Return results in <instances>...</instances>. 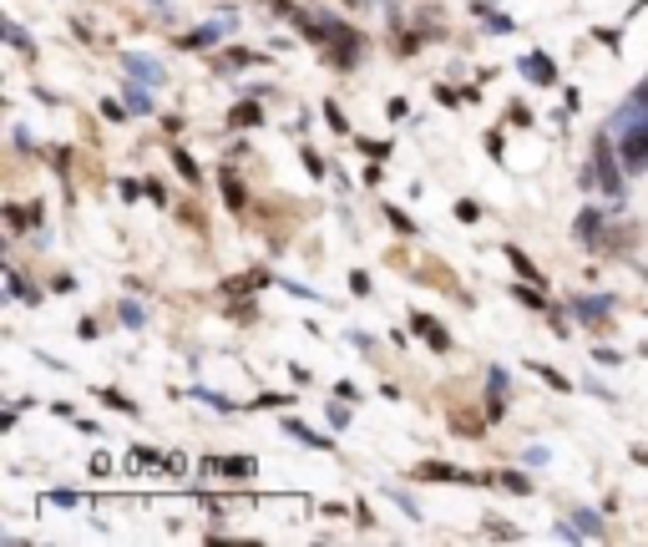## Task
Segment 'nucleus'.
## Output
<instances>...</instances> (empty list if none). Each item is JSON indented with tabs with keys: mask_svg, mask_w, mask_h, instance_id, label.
<instances>
[{
	"mask_svg": "<svg viewBox=\"0 0 648 547\" xmlns=\"http://www.w3.org/2000/svg\"><path fill=\"white\" fill-rule=\"evenodd\" d=\"M618 153H623V167H628V173H643V167H648V122H643V117L628 122Z\"/></svg>",
	"mask_w": 648,
	"mask_h": 547,
	"instance_id": "1",
	"label": "nucleus"
},
{
	"mask_svg": "<svg viewBox=\"0 0 648 547\" xmlns=\"http://www.w3.org/2000/svg\"><path fill=\"white\" fill-rule=\"evenodd\" d=\"M597 183H603V193H613V198L623 193V178H618V163H613L608 132H597Z\"/></svg>",
	"mask_w": 648,
	"mask_h": 547,
	"instance_id": "2",
	"label": "nucleus"
},
{
	"mask_svg": "<svg viewBox=\"0 0 648 547\" xmlns=\"http://www.w3.org/2000/svg\"><path fill=\"white\" fill-rule=\"evenodd\" d=\"M122 66H127V71H132L137 81H163V66H157L153 56H137V52H127V56H122Z\"/></svg>",
	"mask_w": 648,
	"mask_h": 547,
	"instance_id": "3",
	"label": "nucleus"
},
{
	"mask_svg": "<svg viewBox=\"0 0 648 547\" xmlns=\"http://www.w3.org/2000/svg\"><path fill=\"white\" fill-rule=\"evenodd\" d=\"M410 325H416V330L426 335V340H431V350H441V355H446V350H451V335H446V330H441V325H436L431 315H416V319H410Z\"/></svg>",
	"mask_w": 648,
	"mask_h": 547,
	"instance_id": "4",
	"label": "nucleus"
},
{
	"mask_svg": "<svg viewBox=\"0 0 648 547\" xmlns=\"http://www.w3.org/2000/svg\"><path fill=\"white\" fill-rule=\"evenodd\" d=\"M203 467L208 471H229V476H254V461H249V457H223V461H203Z\"/></svg>",
	"mask_w": 648,
	"mask_h": 547,
	"instance_id": "5",
	"label": "nucleus"
},
{
	"mask_svg": "<svg viewBox=\"0 0 648 547\" xmlns=\"http://www.w3.org/2000/svg\"><path fill=\"white\" fill-rule=\"evenodd\" d=\"M416 476H426V482H451V476H461L456 467H441V461H420Z\"/></svg>",
	"mask_w": 648,
	"mask_h": 547,
	"instance_id": "6",
	"label": "nucleus"
},
{
	"mask_svg": "<svg viewBox=\"0 0 648 547\" xmlns=\"http://www.w3.org/2000/svg\"><path fill=\"white\" fill-rule=\"evenodd\" d=\"M521 71L532 81H552V61H547V56H521Z\"/></svg>",
	"mask_w": 648,
	"mask_h": 547,
	"instance_id": "7",
	"label": "nucleus"
},
{
	"mask_svg": "<svg viewBox=\"0 0 648 547\" xmlns=\"http://www.w3.org/2000/svg\"><path fill=\"white\" fill-rule=\"evenodd\" d=\"M284 431H289V436H299L305 446H330V436H315L309 426H299V420H284Z\"/></svg>",
	"mask_w": 648,
	"mask_h": 547,
	"instance_id": "8",
	"label": "nucleus"
},
{
	"mask_svg": "<svg viewBox=\"0 0 648 547\" xmlns=\"http://www.w3.org/2000/svg\"><path fill=\"white\" fill-rule=\"evenodd\" d=\"M507 259H512V264H517V274H527V279H542V274H537V264H532V259H527V254H521V249H507Z\"/></svg>",
	"mask_w": 648,
	"mask_h": 547,
	"instance_id": "9",
	"label": "nucleus"
},
{
	"mask_svg": "<svg viewBox=\"0 0 648 547\" xmlns=\"http://www.w3.org/2000/svg\"><path fill=\"white\" fill-rule=\"evenodd\" d=\"M578 309H583V319H603L613 309V299H578Z\"/></svg>",
	"mask_w": 648,
	"mask_h": 547,
	"instance_id": "10",
	"label": "nucleus"
},
{
	"mask_svg": "<svg viewBox=\"0 0 648 547\" xmlns=\"http://www.w3.org/2000/svg\"><path fill=\"white\" fill-rule=\"evenodd\" d=\"M173 163H178V173H183L188 183H198V167H193V157L183 153V147H173Z\"/></svg>",
	"mask_w": 648,
	"mask_h": 547,
	"instance_id": "11",
	"label": "nucleus"
},
{
	"mask_svg": "<svg viewBox=\"0 0 648 547\" xmlns=\"http://www.w3.org/2000/svg\"><path fill=\"white\" fill-rule=\"evenodd\" d=\"M223 188H229V203L243 208V188H239V178H233V167H223Z\"/></svg>",
	"mask_w": 648,
	"mask_h": 547,
	"instance_id": "12",
	"label": "nucleus"
},
{
	"mask_svg": "<svg viewBox=\"0 0 648 547\" xmlns=\"http://www.w3.org/2000/svg\"><path fill=\"white\" fill-rule=\"evenodd\" d=\"M122 325H127V330H142V325H147L142 305H122Z\"/></svg>",
	"mask_w": 648,
	"mask_h": 547,
	"instance_id": "13",
	"label": "nucleus"
},
{
	"mask_svg": "<svg viewBox=\"0 0 648 547\" xmlns=\"http://www.w3.org/2000/svg\"><path fill=\"white\" fill-rule=\"evenodd\" d=\"M218 36H223V26H203V36H188L183 46H213Z\"/></svg>",
	"mask_w": 648,
	"mask_h": 547,
	"instance_id": "14",
	"label": "nucleus"
},
{
	"mask_svg": "<svg viewBox=\"0 0 648 547\" xmlns=\"http://www.w3.org/2000/svg\"><path fill=\"white\" fill-rule=\"evenodd\" d=\"M593 229H597V213H583V218H578V239H583V243H593Z\"/></svg>",
	"mask_w": 648,
	"mask_h": 547,
	"instance_id": "15",
	"label": "nucleus"
},
{
	"mask_svg": "<svg viewBox=\"0 0 648 547\" xmlns=\"http://www.w3.org/2000/svg\"><path fill=\"white\" fill-rule=\"evenodd\" d=\"M502 486H512V492H532V482L517 476V471H502Z\"/></svg>",
	"mask_w": 648,
	"mask_h": 547,
	"instance_id": "16",
	"label": "nucleus"
},
{
	"mask_svg": "<svg viewBox=\"0 0 648 547\" xmlns=\"http://www.w3.org/2000/svg\"><path fill=\"white\" fill-rule=\"evenodd\" d=\"M385 218H390V223H395V229H400V233H416V223H410V218L400 213V208H385Z\"/></svg>",
	"mask_w": 648,
	"mask_h": 547,
	"instance_id": "17",
	"label": "nucleus"
},
{
	"mask_svg": "<svg viewBox=\"0 0 648 547\" xmlns=\"http://www.w3.org/2000/svg\"><path fill=\"white\" fill-rule=\"evenodd\" d=\"M532 370H537V375H542L547 385H552V391H568V381H562L558 370H547V365H532Z\"/></svg>",
	"mask_w": 648,
	"mask_h": 547,
	"instance_id": "18",
	"label": "nucleus"
},
{
	"mask_svg": "<svg viewBox=\"0 0 648 547\" xmlns=\"http://www.w3.org/2000/svg\"><path fill=\"white\" fill-rule=\"evenodd\" d=\"M233 122H239V127H254V122H258V107H239V112H233Z\"/></svg>",
	"mask_w": 648,
	"mask_h": 547,
	"instance_id": "19",
	"label": "nucleus"
},
{
	"mask_svg": "<svg viewBox=\"0 0 648 547\" xmlns=\"http://www.w3.org/2000/svg\"><path fill=\"white\" fill-rule=\"evenodd\" d=\"M578 527H583V533H593V537H597V533H603V522H597V517H593V512H578Z\"/></svg>",
	"mask_w": 648,
	"mask_h": 547,
	"instance_id": "20",
	"label": "nucleus"
},
{
	"mask_svg": "<svg viewBox=\"0 0 648 547\" xmlns=\"http://www.w3.org/2000/svg\"><path fill=\"white\" fill-rule=\"evenodd\" d=\"M127 107H137V112H147V107H153V102H147V91L127 87Z\"/></svg>",
	"mask_w": 648,
	"mask_h": 547,
	"instance_id": "21",
	"label": "nucleus"
},
{
	"mask_svg": "<svg viewBox=\"0 0 648 547\" xmlns=\"http://www.w3.org/2000/svg\"><path fill=\"white\" fill-rule=\"evenodd\" d=\"M643 97H648V87H643Z\"/></svg>",
	"mask_w": 648,
	"mask_h": 547,
	"instance_id": "22",
	"label": "nucleus"
},
{
	"mask_svg": "<svg viewBox=\"0 0 648 547\" xmlns=\"http://www.w3.org/2000/svg\"><path fill=\"white\" fill-rule=\"evenodd\" d=\"M355 5H360V0H355Z\"/></svg>",
	"mask_w": 648,
	"mask_h": 547,
	"instance_id": "23",
	"label": "nucleus"
}]
</instances>
